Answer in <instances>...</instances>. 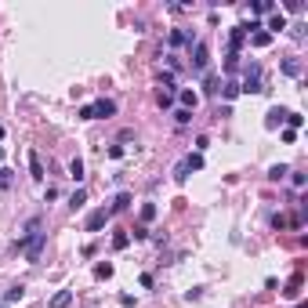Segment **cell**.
Returning <instances> with one entry per match:
<instances>
[{
	"label": "cell",
	"mask_w": 308,
	"mask_h": 308,
	"mask_svg": "<svg viewBox=\"0 0 308 308\" xmlns=\"http://www.w3.org/2000/svg\"><path fill=\"white\" fill-rule=\"evenodd\" d=\"M44 247H48V232H29V236H18L15 250H22L26 261H40Z\"/></svg>",
	"instance_id": "6da1fadb"
},
{
	"label": "cell",
	"mask_w": 308,
	"mask_h": 308,
	"mask_svg": "<svg viewBox=\"0 0 308 308\" xmlns=\"http://www.w3.org/2000/svg\"><path fill=\"white\" fill-rule=\"evenodd\" d=\"M265 91V80H261V65L250 62L243 69V83H239V95H261Z\"/></svg>",
	"instance_id": "7a4b0ae2"
},
{
	"label": "cell",
	"mask_w": 308,
	"mask_h": 308,
	"mask_svg": "<svg viewBox=\"0 0 308 308\" xmlns=\"http://www.w3.org/2000/svg\"><path fill=\"white\" fill-rule=\"evenodd\" d=\"M189 65H192V73H203L210 65V48L203 40H196L192 44V58H189Z\"/></svg>",
	"instance_id": "3957f363"
},
{
	"label": "cell",
	"mask_w": 308,
	"mask_h": 308,
	"mask_svg": "<svg viewBox=\"0 0 308 308\" xmlns=\"http://www.w3.org/2000/svg\"><path fill=\"white\" fill-rule=\"evenodd\" d=\"M113 218V214H109V207H98V210H91L87 214V221H83V229L87 232H98V229H105V221Z\"/></svg>",
	"instance_id": "277c9868"
},
{
	"label": "cell",
	"mask_w": 308,
	"mask_h": 308,
	"mask_svg": "<svg viewBox=\"0 0 308 308\" xmlns=\"http://www.w3.org/2000/svg\"><path fill=\"white\" fill-rule=\"evenodd\" d=\"M286 113H290V109H283V105H272V109L265 113V127H268V130L283 127V124H286Z\"/></svg>",
	"instance_id": "5b68a950"
},
{
	"label": "cell",
	"mask_w": 308,
	"mask_h": 308,
	"mask_svg": "<svg viewBox=\"0 0 308 308\" xmlns=\"http://www.w3.org/2000/svg\"><path fill=\"white\" fill-rule=\"evenodd\" d=\"M243 44H247V29H243V26H232V29H229V51L239 54V48H243Z\"/></svg>",
	"instance_id": "8992f818"
},
{
	"label": "cell",
	"mask_w": 308,
	"mask_h": 308,
	"mask_svg": "<svg viewBox=\"0 0 308 308\" xmlns=\"http://www.w3.org/2000/svg\"><path fill=\"white\" fill-rule=\"evenodd\" d=\"M91 109H95V120H102V116H116V102H113V98H98V102H91Z\"/></svg>",
	"instance_id": "52a82bcc"
},
{
	"label": "cell",
	"mask_w": 308,
	"mask_h": 308,
	"mask_svg": "<svg viewBox=\"0 0 308 308\" xmlns=\"http://www.w3.org/2000/svg\"><path fill=\"white\" fill-rule=\"evenodd\" d=\"M185 44L192 48V44H196V36H192L189 29H174V33H171V48H185Z\"/></svg>",
	"instance_id": "ba28073f"
},
{
	"label": "cell",
	"mask_w": 308,
	"mask_h": 308,
	"mask_svg": "<svg viewBox=\"0 0 308 308\" xmlns=\"http://www.w3.org/2000/svg\"><path fill=\"white\" fill-rule=\"evenodd\" d=\"M29 174L36 181H44V163H40V153H36V149H29Z\"/></svg>",
	"instance_id": "9c48e42d"
},
{
	"label": "cell",
	"mask_w": 308,
	"mask_h": 308,
	"mask_svg": "<svg viewBox=\"0 0 308 308\" xmlns=\"http://www.w3.org/2000/svg\"><path fill=\"white\" fill-rule=\"evenodd\" d=\"M130 210V192H116V200H113V207H109V214H124Z\"/></svg>",
	"instance_id": "30bf717a"
},
{
	"label": "cell",
	"mask_w": 308,
	"mask_h": 308,
	"mask_svg": "<svg viewBox=\"0 0 308 308\" xmlns=\"http://www.w3.org/2000/svg\"><path fill=\"white\" fill-rule=\"evenodd\" d=\"M268 29H272V33H283V29H290V26H286V18L279 15V11H272V15H268V26H265V33H268Z\"/></svg>",
	"instance_id": "8fae6325"
},
{
	"label": "cell",
	"mask_w": 308,
	"mask_h": 308,
	"mask_svg": "<svg viewBox=\"0 0 308 308\" xmlns=\"http://www.w3.org/2000/svg\"><path fill=\"white\" fill-rule=\"evenodd\" d=\"M178 98H181V109H189V113H192L196 105H200V95H196V91H189V87L178 91Z\"/></svg>",
	"instance_id": "7c38bea8"
},
{
	"label": "cell",
	"mask_w": 308,
	"mask_h": 308,
	"mask_svg": "<svg viewBox=\"0 0 308 308\" xmlns=\"http://www.w3.org/2000/svg\"><path fill=\"white\" fill-rule=\"evenodd\" d=\"M272 11H276L272 0H254V4H250V15H272Z\"/></svg>",
	"instance_id": "4fadbf2b"
},
{
	"label": "cell",
	"mask_w": 308,
	"mask_h": 308,
	"mask_svg": "<svg viewBox=\"0 0 308 308\" xmlns=\"http://www.w3.org/2000/svg\"><path fill=\"white\" fill-rule=\"evenodd\" d=\"M69 301H73V290H58V294L51 297L48 308H69Z\"/></svg>",
	"instance_id": "5bb4252c"
},
{
	"label": "cell",
	"mask_w": 308,
	"mask_h": 308,
	"mask_svg": "<svg viewBox=\"0 0 308 308\" xmlns=\"http://www.w3.org/2000/svg\"><path fill=\"white\" fill-rule=\"evenodd\" d=\"M69 178L73 181H83V160H80V156H73V160H69Z\"/></svg>",
	"instance_id": "9a60e30c"
},
{
	"label": "cell",
	"mask_w": 308,
	"mask_h": 308,
	"mask_svg": "<svg viewBox=\"0 0 308 308\" xmlns=\"http://www.w3.org/2000/svg\"><path fill=\"white\" fill-rule=\"evenodd\" d=\"M250 44H254V48H268V44H272V33H265V29L250 33Z\"/></svg>",
	"instance_id": "2e32d148"
},
{
	"label": "cell",
	"mask_w": 308,
	"mask_h": 308,
	"mask_svg": "<svg viewBox=\"0 0 308 308\" xmlns=\"http://www.w3.org/2000/svg\"><path fill=\"white\" fill-rule=\"evenodd\" d=\"M22 297H26V286H22V283H15L11 290L4 294V301H7V305H15V301H22Z\"/></svg>",
	"instance_id": "e0dca14e"
},
{
	"label": "cell",
	"mask_w": 308,
	"mask_h": 308,
	"mask_svg": "<svg viewBox=\"0 0 308 308\" xmlns=\"http://www.w3.org/2000/svg\"><path fill=\"white\" fill-rule=\"evenodd\" d=\"M283 73L286 77H301V62L297 58H283Z\"/></svg>",
	"instance_id": "ac0fdd59"
},
{
	"label": "cell",
	"mask_w": 308,
	"mask_h": 308,
	"mask_svg": "<svg viewBox=\"0 0 308 308\" xmlns=\"http://www.w3.org/2000/svg\"><path fill=\"white\" fill-rule=\"evenodd\" d=\"M138 218H142V225H149V221L156 218V203H142V210H138Z\"/></svg>",
	"instance_id": "d6986e66"
},
{
	"label": "cell",
	"mask_w": 308,
	"mask_h": 308,
	"mask_svg": "<svg viewBox=\"0 0 308 308\" xmlns=\"http://www.w3.org/2000/svg\"><path fill=\"white\" fill-rule=\"evenodd\" d=\"M127 243H130L127 229H124V232H113V250H127Z\"/></svg>",
	"instance_id": "ffe728a7"
},
{
	"label": "cell",
	"mask_w": 308,
	"mask_h": 308,
	"mask_svg": "<svg viewBox=\"0 0 308 308\" xmlns=\"http://www.w3.org/2000/svg\"><path fill=\"white\" fill-rule=\"evenodd\" d=\"M286 174H290V167H286V163H276L272 171H268V178H272V181H283Z\"/></svg>",
	"instance_id": "44dd1931"
},
{
	"label": "cell",
	"mask_w": 308,
	"mask_h": 308,
	"mask_svg": "<svg viewBox=\"0 0 308 308\" xmlns=\"http://www.w3.org/2000/svg\"><path fill=\"white\" fill-rule=\"evenodd\" d=\"M83 203H87V192H83V189H77V192L69 196V207H73V210H80Z\"/></svg>",
	"instance_id": "7402d4cb"
},
{
	"label": "cell",
	"mask_w": 308,
	"mask_h": 308,
	"mask_svg": "<svg viewBox=\"0 0 308 308\" xmlns=\"http://www.w3.org/2000/svg\"><path fill=\"white\" fill-rule=\"evenodd\" d=\"M189 174H192V171H189V163H185V160L174 167V181H189Z\"/></svg>",
	"instance_id": "603a6c76"
},
{
	"label": "cell",
	"mask_w": 308,
	"mask_h": 308,
	"mask_svg": "<svg viewBox=\"0 0 308 308\" xmlns=\"http://www.w3.org/2000/svg\"><path fill=\"white\" fill-rule=\"evenodd\" d=\"M221 95H225V102H232V98L239 95V83H236V80H229L225 87H221Z\"/></svg>",
	"instance_id": "cb8c5ba5"
},
{
	"label": "cell",
	"mask_w": 308,
	"mask_h": 308,
	"mask_svg": "<svg viewBox=\"0 0 308 308\" xmlns=\"http://www.w3.org/2000/svg\"><path fill=\"white\" fill-rule=\"evenodd\" d=\"M185 163H189V171H203V156L200 153H189V156H185Z\"/></svg>",
	"instance_id": "d4e9b609"
},
{
	"label": "cell",
	"mask_w": 308,
	"mask_h": 308,
	"mask_svg": "<svg viewBox=\"0 0 308 308\" xmlns=\"http://www.w3.org/2000/svg\"><path fill=\"white\" fill-rule=\"evenodd\" d=\"M95 276H98V279H109V276H113V265H109V261H102V265H95Z\"/></svg>",
	"instance_id": "484cf974"
},
{
	"label": "cell",
	"mask_w": 308,
	"mask_h": 308,
	"mask_svg": "<svg viewBox=\"0 0 308 308\" xmlns=\"http://www.w3.org/2000/svg\"><path fill=\"white\" fill-rule=\"evenodd\" d=\"M236 69H239V54L229 51V54H225V73H236Z\"/></svg>",
	"instance_id": "4316f807"
},
{
	"label": "cell",
	"mask_w": 308,
	"mask_h": 308,
	"mask_svg": "<svg viewBox=\"0 0 308 308\" xmlns=\"http://www.w3.org/2000/svg\"><path fill=\"white\" fill-rule=\"evenodd\" d=\"M127 236H134V239H149V225H134V229H127Z\"/></svg>",
	"instance_id": "83f0119b"
},
{
	"label": "cell",
	"mask_w": 308,
	"mask_h": 308,
	"mask_svg": "<svg viewBox=\"0 0 308 308\" xmlns=\"http://www.w3.org/2000/svg\"><path fill=\"white\" fill-rule=\"evenodd\" d=\"M286 124H290V130H297V127L305 124V116L301 113H286Z\"/></svg>",
	"instance_id": "f1b7e54d"
},
{
	"label": "cell",
	"mask_w": 308,
	"mask_h": 308,
	"mask_svg": "<svg viewBox=\"0 0 308 308\" xmlns=\"http://www.w3.org/2000/svg\"><path fill=\"white\" fill-rule=\"evenodd\" d=\"M290 225V218H286V214H272V229H286Z\"/></svg>",
	"instance_id": "f546056e"
},
{
	"label": "cell",
	"mask_w": 308,
	"mask_h": 308,
	"mask_svg": "<svg viewBox=\"0 0 308 308\" xmlns=\"http://www.w3.org/2000/svg\"><path fill=\"white\" fill-rule=\"evenodd\" d=\"M290 181H294V189H305V181H308V178H305L301 171H290Z\"/></svg>",
	"instance_id": "4dcf8cb0"
},
{
	"label": "cell",
	"mask_w": 308,
	"mask_h": 308,
	"mask_svg": "<svg viewBox=\"0 0 308 308\" xmlns=\"http://www.w3.org/2000/svg\"><path fill=\"white\" fill-rule=\"evenodd\" d=\"M174 120H178V124H189L192 113H189V109H174Z\"/></svg>",
	"instance_id": "1f68e13d"
},
{
	"label": "cell",
	"mask_w": 308,
	"mask_h": 308,
	"mask_svg": "<svg viewBox=\"0 0 308 308\" xmlns=\"http://www.w3.org/2000/svg\"><path fill=\"white\" fill-rule=\"evenodd\" d=\"M207 145H210V138H207V134L196 138V153H200V156H203V149H207Z\"/></svg>",
	"instance_id": "d6a6232c"
},
{
	"label": "cell",
	"mask_w": 308,
	"mask_h": 308,
	"mask_svg": "<svg viewBox=\"0 0 308 308\" xmlns=\"http://www.w3.org/2000/svg\"><path fill=\"white\" fill-rule=\"evenodd\" d=\"M203 91H207V95H218V77H207V87Z\"/></svg>",
	"instance_id": "836d02e7"
},
{
	"label": "cell",
	"mask_w": 308,
	"mask_h": 308,
	"mask_svg": "<svg viewBox=\"0 0 308 308\" xmlns=\"http://www.w3.org/2000/svg\"><path fill=\"white\" fill-rule=\"evenodd\" d=\"M124 156V145H109V160H120Z\"/></svg>",
	"instance_id": "e575fe53"
},
{
	"label": "cell",
	"mask_w": 308,
	"mask_h": 308,
	"mask_svg": "<svg viewBox=\"0 0 308 308\" xmlns=\"http://www.w3.org/2000/svg\"><path fill=\"white\" fill-rule=\"evenodd\" d=\"M283 142H286V145H294V142H297V130L286 127V130H283Z\"/></svg>",
	"instance_id": "d590c367"
},
{
	"label": "cell",
	"mask_w": 308,
	"mask_h": 308,
	"mask_svg": "<svg viewBox=\"0 0 308 308\" xmlns=\"http://www.w3.org/2000/svg\"><path fill=\"white\" fill-rule=\"evenodd\" d=\"M48 200H58V189H54V185H48V189H44V203Z\"/></svg>",
	"instance_id": "8d00e7d4"
},
{
	"label": "cell",
	"mask_w": 308,
	"mask_h": 308,
	"mask_svg": "<svg viewBox=\"0 0 308 308\" xmlns=\"http://www.w3.org/2000/svg\"><path fill=\"white\" fill-rule=\"evenodd\" d=\"M80 120H95V109H91V105H80Z\"/></svg>",
	"instance_id": "74e56055"
},
{
	"label": "cell",
	"mask_w": 308,
	"mask_h": 308,
	"mask_svg": "<svg viewBox=\"0 0 308 308\" xmlns=\"http://www.w3.org/2000/svg\"><path fill=\"white\" fill-rule=\"evenodd\" d=\"M11 185V171H0V189H7Z\"/></svg>",
	"instance_id": "f35d334b"
}]
</instances>
